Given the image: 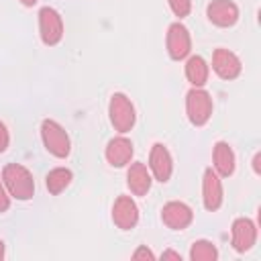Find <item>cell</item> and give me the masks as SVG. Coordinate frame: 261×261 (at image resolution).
I'll return each instance as SVG.
<instances>
[{"label": "cell", "instance_id": "d6986e66", "mask_svg": "<svg viewBox=\"0 0 261 261\" xmlns=\"http://www.w3.org/2000/svg\"><path fill=\"white\" fill-rule=\"evenodd\" d=\"M190 259L192 261H216L218 259V249L212 241L200 239L194 241L190 247Z\"/></svg>", "mask_w": 261, "mask_h": 261}, {"label": "cell", "instance_id": "ffe728a7", "mask_svg": "<svg viewBox=\"0 0 261 261\" xmlns=\"http://www.w3.org/2000/svg\"><path fill=\"white\" fill-rule=\"evenodd\" d=\"M171 12L181 20L192 12V0H167Z\"/></svg>", "mask_w": 261, "mask_h": 261}, {"label": "cell", "instance_id": "6da1fadb", "mask_svg": "<svg viewBox=\"0 0 261 261\" xmlns=\"http://www.w3.org/2000/svg\"><path fill=\"white\" fill-rule=\"evenodd\" d=\"M2 181L10 194V198H16L20 202H27L35 196V179L33 173L20 165V163H8L2 169Z\"/></svg>", "mask_w": 261, "mask_h": 261}, {"label": "cell", "instance_id": "e0dca14e", "mask_svg": "<svg viewBox=\"0 0 261 261\" xmlns=\"http://www.w3.org/2000/svg\"><path fill=\"white\" fill-rule=\"evenodd\" d=\"M184 71H186V80H188L194 88H202V86H206V82H208L210 65L206 63V59H204L202 55H192V57H188Z\"/></svg>", "mask_w": 261, "mask_h": 261}, {"label": "cell", "instance_id": "7402d4cb", "mask_svg": "<svg viewBox=\"0 0 261 261\" xmlns=\"http://www.w3.org/2000/svg\"><path fill=\"white\" fill-rule=\"evenodd\" d=\"M8 145H10V133H8L6 124L0 122V153H4L8 149Z\"/></svg>", "mask_w": 261, "mask_h": 261}, {"label": "cell", "instance_id": "603a6c76", "mask_svg": "<svg viewBox=\"0 0 261 261\" xmlns=\"http://www.w3.org/2000/svg\"><path fill=\"white\" fill-rule=\"evenodd\" d=\"M133 259H149V261H153L155 255L151 253V249H147V245H141V247L133 253Z\"/></svg>", "mask_w": 261, "mask_h": 261}, {"label": "cell", "instance_id": "ac0fdd59", "mask_svg": "<svg viewBox=\"0 0 261 261\" xmlns=\"http://www.w3.org/2000/svg\"><path fill=\"white\" fill-rule=\"evenodd\" d=\"M71 179H73L71 169H67V167H53L45 175V188H47L49 194L57 196V194H61L71 184Z\"/></svg>", "mask_w": 261, "mask_h": 261}, {"label": "cell", "instance_id": "52a82bcc", "mask_svg": "<svg viewBox=\"0 0 261 261\" xmlns=\"http://www.w3.org/2000/svg\"><path fill=\"white\" fill-rule=\"evenodd\" d=\"M212 69L214 73L220 77V80H237L243 71V63L239 59L237 53H232L230 49H224V47H218L214 49L212 53Z\"/></svg>", "mask_w": 261, "mask_h": 261}, {"label": "cell", "instance_id": "4316f807", "mask_svg": "<svg viewBox=\"0 0 261 261\" xmlns=\"http://www.w3.org/2000/svg\"><path fill=\"white\" fill-rule=\"evenodd\" d=\"M4 259V241L0 239V261Z\"/></svg>", "mask_w": 261, "mask_h": 261}, {"label": "cell", "instance_id": "8992f818", "mask_svg": "<svg viewBox=\"0 0 261 261\" xmlns=\"http://www.w3.org/2000/svg\"><path fill=\"white\" fill-rule=\"evenodd\" d=\"M165 47H167V53H169V57L173 61L186 59L190 55V51H192V37H190L188 27H184L179 20L177 22H171L167 27Z\"/></svg>", "mask_w": 261, "mask_h": 261}, {"label": "cell", "instance_id": "7a4b0ae2", "mask_svg": "<svg viewBox=\"0 0 261 261\" xmlns=\"http://www.w3.org/2000/svg\"><path fill=\"white\" fill-rule=\"evenodd\" d=\"M108 118L110 124L114 126V130H118L120 135H126L135 122H137V112H135V104L130 102V98L122 92H114L110 96L108 102Z\"/></svg>", "mask_w": 261, "mask_h": 261}, {"label": "cell", "instance_id": "7c38bea8", "mask_svg": "<svg viewBox=\"0 0 261 261\" xmlns=\"http://www.w3.org/2000/svg\"><path fill=\"white\" fill-rule=\"evenodd\" d=\"M206 16L214 27L228 29L239 20V6L232 0H212L206 6Z\"/></svg>", "mask_w": 261, "mask_h": 261}, {"label": "cell", "instance_id": "3957f363", "mask_svg": "<svg viewBox=\"0 0 261 261\" xmlns=\"http://www.w3.org/2000/svg\"><path fill=\"white\" fill-rule=\"evenodd\" d=\"M41 141L45 149L57 159H65L71 153V141L67 130L53 118H45L41 122Z\"/></svg>", "mask_w": 261, "mask_h": 261}, {"label": "cell", "instance_id": "5b68a950", "mask_svg": "<svg viewBox=\"0 0 261 261\" xmlns=\"http://www.w3.org/2000/svg\"><path fill=\"white\" fill-rule=\"evenodd\" d=\"M63 33H65V29H63L61 14L51 6H43L39 10V35H41V41L47 47H55V45L61 43Z\"/></svg>", "mask_w": 261, "mask_h": 261}, {"label": "cell", "instance_id": "44dd1931", "mask_svg": "<svg viewBox=\"0 0 261 261\" xmlns=\"http://www.w3.org/2000/svg\"><path fill=\"white\" fill-rule=\"evenodd\" d=\"M8 208H10V194H8L6 186H4V181L0 179V214L6 212Z\"/></svg>", "mask_w": 261, "mask_h": 261}, {"label": "cell", "instance_id": "9c48e42d", "mask_svg": "<svg viewBox=\"0 0 261 261\" xmlns=\"http://www.w3.org/2000/svg\"><path fill=\"white\" fill-rule=\"evenodd\" d=\"M161 220L171 230H184V228H188L192 224L194 210L186 202L171 200V202L163 204V208H161Z\"/></svg>", "mask_w": 261, "mask_h": 261}, {"label": "cell", "instance_id": "ba28073f", "mask_svg": "<svg viewBox=\"0 0 261 261\" xmlns=\"http://www.w3.org/2000/svg\"><path fill=\"white\" fill-rule=\"evenodd\" d=\"M222 200H224L222 179L212 167H206L204 169V177H202V202H204V208L208 212H216L222 206Z\"/></svg>", "mask_w": 261, "mask_h": 261}, {"label": "cell", "instance_id": "30bf717a", "mask_svg": "<svg viewBox=\"0 0 261 261\" xmlns=\"http://www.w3.org/2000/svg\"><path fill=\"white\" fill-rule=\"evenodd\" d=\"M149 171L153 175V179L165 184L169 181L171 173H173V157L169 153V149L163 143H155L151 147L149 153Z\"/></svg>", "mask_w": 261, "mask_h": 261}, {"label": "cell", "instance_id": "cb8c5ba5", "mask_svg": "<svg viewBox=\"0 0 261 261\" xmlns=\"http://www.w3.org/2000/svg\"><path fill=\"white\" fill-rule=\"evenodd\" d=\"M161 259H177V261H181V255L175 253V251H171V249H167V251L161 253Z\"/></svg>", "mask_w": 261, "mask_h": 261}, {"label": "cell", "instance_id": "5bb4252c", "mask_svg": "<svg viewBox=\"0 0 261 261\" xmlns=\"http://www.w3.org/2000/svg\"><path fill=\"white\" fill-rule=\"evenodd\" d=\"M135 155V147H133V141L126 139L124 135H118V137H112L106 145V151H104V157L106 161L112 165V167H124L130 163Z\"/></svg>", "mask_w": 261, "mask_h": 261}, {"label": "cell", "instance_id": "484cf974", "mask_svg": "<svg viewBox=\"0 0 261 261\" xmlns=\"http://www.w3.org/2000/svg\"><path fill=\"white\" fill-rule=\"evenodd\" d=\"M18 2H20L22 6H35V4L39 2V0H18Z\"/></svg>", "mask_w": 261, "mask_h": 261}, {"label": "cell", "instance_id": "8fae6325", "mask_svg": "<svg viewBox=\"0 0 261 261\" xmlns=\"http://www.w3.org/2000/svg\"><path fill=\"white\" fill-rule=\"evenodd\" d=\"M230 245L237 253H245L249 249H253V245L257 243V224L251 218H234L232 228H230Z\"/></svg>", "mask_w": 261, "mask_h": 261}, {"label": "cell", "instance_id": "4fadbf2b", "mask_svg": "<svg viewBox=\"0 0 261 261\" xmlns=\"http://www.w3.org/2000/svg\"><path fill=\"white\" fill-rule=\"evenodd\" d=\"M112 220L120 230H130L139 222V206L130 196H118L112 204Z\"/></svg>", "mask_w": 261, "mask_h": 261}, {"label": "cell", "instance_id": "2e32d148", "mask_svg": "<svg viewBox=\"0 0 261 261\" xmlns=\"http://www.w3.org/2000/svg\"><path fill=\"white\" fill-rule=\"evenodd\" d=\"M151 184H153V175H151V171L147 169L145 163L135 161V163L128 165V169H126V186L135 196H147V192L151 190Z\"/></svg>", "mask_w": 261, "mask_h": 261}, {"label": "cell", "instance_id": "9a60e30c", "mask_svg": "<svg viewBox=\"0 0 261 261\" xmlns=\"http://www.w3.org/2000/svg\"><path fill=\"white\" fill-rule=\"evenodd\" d=\"M234 167H237V157H234L232 147L226 141L214 143V149H212V169L220 177H230L234 173Z\"/></svg>", "mask_w": 261, "mask_h": 261}, {"label": "cell", "instance_id": "d4e9b609", "mask_svg": "<svg viewBox=\"0 0 261 261\" xmlns=\"http://www.w3.org/2000/svg\"><path fill=\"white\" fill-rule=\"evenodd\" d=\"M259 157H261V155L257 153L255 159H253V169H255V173H259Z\"/></svg>", "mask_w": 261, "mask_h": 261}, {"label": "cell", "instance_id": "277c9868", "mask_svg": "<svg viewBox=\"0 0 261 261\" xmlns=\"http://www.w3.org/2000/svg\"><path fill=\"white\" fill-rule=\"evenodd\" d=\"M212 96L204 88H192L186 94V114L194 126H204L212 116Z\"/></svg>", "mask_w": 261, "mask_h": 261}]
</instances>
